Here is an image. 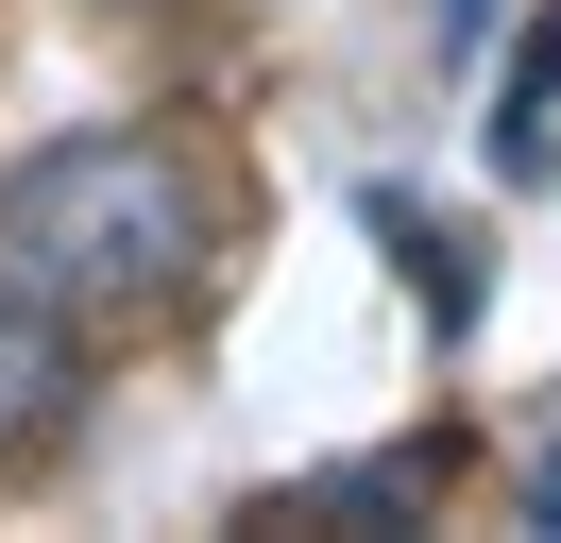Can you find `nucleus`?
I'll return each mask as SVG.
<instances>
[{"mask_svg": "<svg viewBox=\"0 0 561 543\" xmlns=\"http://www.w3.org/2000/svg\"><path fill=\"white\" fill-rule=\"evenodd\" d=\"M0 272L51 289L85 339H137V323H187L205 305L221 204H205V170L153 119H85V136H35V153L0 170Z\"/></svg>", "mask_w": 561, "mask_h": 543, "instance_id": "nucleus-1", "label": "nucleus"}, {"mask_svg": "<svg viewBox=\"0 0 561 543\" xmlns=\"http://www.w3.org/2000/svg\"><path fill=\"white\" fill-rule=\"evenodd\" d=\"M69 425H85V323L0 272V475H35Z\"/></svg>", "mask_w": 561, "mask_h": 543, "instance_id": "nucleus-2", "label": "nucleus"}, {"mask_svg": "<svg viewBox=\"0 0 561 543\" xmlns=\"http://www.w3.org/2000/svg\"><path fill=\"white\" fill-rule=\"evenodd\" d=\"M375 238H391V255H425V305H443V339H459V323H477V272H459V238H443V221H425V204H409V187H391V204H375Z\"/></svg>", "mask_w": 561, "mask_h": 543, "instance_id": "nucleus-3", "label": "nucleus"}, {"mask_svg": "<svg viewBox=\"0 0 561 543\" xmlns=\"http://www.w3.org/2000/svg\"><path fill=\"white\" fill-rule=\"evenodd\" d=\"M493 18H511V0H425V51H443V68H477V51H493Z\"/></svg>", "mask_w": 561, "mask_h": 543, "instance_id": "nucleus-4", "label": "nucleus"}]
</instances>
